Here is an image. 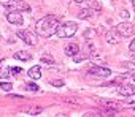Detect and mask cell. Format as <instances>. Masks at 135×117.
Here are the masks:
<instances>
[{"mask_svg": "<svg viewBox=\"0 0 135 117\" xmlns=\"http://www.w3.org/2000/svg\"><path fill=\"white\" fill-rule=\"evenodd\" d=\"M0 89L5 90V92H10V90L13 89V86H11L10 82H0Z\"/></svg>", "mask_w": 135, "mask_h": 117, "instance_id": "cell-21", "label": "cell"}, {"mask_svg": "<svg viewBox=\"0 0 135 117\" xmlns=\"http://www.w3.org/2000/svg\"><path fill=\"white\" fill-rule=\"evenodd\" d=\"M129 79H135V70H132V71H129V73L121 75V81H129Z\"/></svg>", "mask_w": 135, "mask_h": 117, "instance_id": "cell-17", "label": "cell"}, {"mask_svg": "<svg viewBox=\"0 0 135 117\" xmlns=\"http://www.w3.org/2000/svg\"><path fill=\"white\" fill-rule=\"evenodd\" d=\"M11 73H13V75H19V73H22V68H21V67H13V68H11Z\"/></svg>", "mask_w": 135, "mask_h": 117, "instance_id": "cell-24", "label": "cell"}, {"mask_svg": "<svg viewBox=\"0 0 135 117\" xmlns=\"http://www.w3.org/2000/svg\"><path fill=\"white\" fill-rule=\"evenodd\" d=\"M78 52H80V46H78L76 43H70V44L65 46V54L69 55V57H73V55L78 54Z\"/></svg>", "mask_w": 135, "mask_h": 117, "instance_id": "cell-12", "label": "cell"}, {"mask_svg": "<svg viewBox=\"0 0 135 117\" xmlns=\"http://www.w3.org/2000/svg\"><path fill=\"white\" fill-rule=\"evenodd\" d=\"M129 47H130V52L135 55V38H133V41L130 43V46H129Z\"/></svg>", "mask_w": 135, "mask_h": 117, "instance_id": "cell-26", "label": "cell"}, {"mask_svg": "<svg viewBox=\"0 0 135 117\" xmlns=\"http://www.w3.org/2000/svg\"><path fill=\"white\" fill-rule=\"evenodd\" d=\"M41 63H48V65H52L54 63V58L51 55H43L41 57Z\"/></svg>", "mask_w": 135, "mask_h": 117, "instance_id": "cell-19", "label": "cell"}, {"mask_svg": "<svg viewBox=\"0 0 135 117\" xmlns=\"http://www.w3.org/2000/svg\"><path fill=\"white\" fill-rule=\"evenodd\" d=\"M91 55V52L89 54H84V52H78V54H75L73 55V60L76 62V63H80V62H83V60H86V58Z\"/></svg>", "mask_w": 135, "mask_h": 117, "instance_id": "cell-15", "label": "cell"}, {"mask_svg": "<svg viewBox=\"0 0 135 117\" xmlns=\"http://www.w3.org/2000/svg\"><path fill=\"white\" fill-rule=\"evenodd\" d=\"M10 73H11V68L8 65V60L7 58H2V60H0V79L8 78Z\"/></svg>", "mask_w": 135, "mask_h": 117, "instance_id": "cell-10", "label": "cell"}, {"mask_svg": "<svg viewBox=\"0 0 135 117\" xmlns=\"http://www.w3.org/2000/svg\"><path fill=\"white\" fill-rule=\"evenodd\" d=\"M116 29L119 30V33H121L122 36H130V35H133V25H132L130 22H127V21L121 22Z\"/></svg>", "mask_w": 135, "mask_h": 117, "instance_id": "cell-7", "label": "cell"}, {"mask_svg": "<svg viewBox=\"0 0 135 117\" xmlns=\"http://www.w3.org/2000/svg\"><path fill=\"white\" fill-rule=\"evenodd\" d=\"M76 3H80V5H84V7H88V8H91V10H95V11H99L102 7H100V3L97 2V0H75Z\"/></svg>", "mask_w": 135, "mask_h": 117, "instance_id": "cell-11", "label": "cell"}, {"mask_svg": "<svg viewBox=\"0 0 135 117\" xmlns=\"http://www.w3.org/2000/svg\"><path fill=\"white\" fill-rule=\"evenodd\" d=\"M59 25H60L59 18L54 16V14H48V16L41 18V19L37 22L35 30H37V33H38L40 36H46V38H48V36H51V35H54V33L57 32Z\"/></svg>", "mask_w": 135, "mask_h": 117, "instance_id": "cell-1", "label": "cell"}, {"mask_svg": "<svg viewBox=\"0 0 135 117\" xmlns=\"http://www.w3.org/2000/svg\"><path fill=\"white\" fill-rule=\"evenodd\" d=\"M118 93L122 97H129L135 93V79H129V81H122V84L118 87Z\"/></svg>", "mask_w": 135, "mask_h": 117, "instance_id": "cell-3", "label": "cell"}, {"mask_svg": "<svg viewBox=\"0 0 135 117\" xmlns=\"http://www.w3.org/2000/svg\"><path fill=\"white\" fill-rule=\"evenodd\" d=\"M91 16H92V10H91V8H86V10H83V11L78 13V18H80V19H88V18H91Z\"/></svg>", "mask_w": 135, "mask_h": 117, "instance_id": "cell-16", "label": "cell"}, {"mask_svg": "<svg viewBox=\"0 0 135 117\" xmlns=\"http://www.w3.org/2000/svg\"><path fill=\"white\" fill-rule=\"evenodd\" d=\"M27 75H29V78H30V79H35V81H37V79H40V78H41V70H40V67H38V65H35V67H32V68L27 71Z\"/></svg>", "mask_w": 135, "mask_h": 117, "instance_id": "cell-13", "label": "cell"}, {"mask_svg": "<svg viewBox=\"0 0 135 117\" xmlns=\"http://www.w3.org/2000/svg\"><path fill=\"white\" fill-rule=\"evenodd\" d=\"M76 30H78V25L75 22H65V24L59 25L56 35L59 38H70V36H73L76 33Z\"/></svg>", "mask_w": 135, "mask_h": 117, "instance_id": "cell-2", "label": "cell"}, {"mask_svg": "<svg viewBox=\"0 0 135 117\" xmlns=\"http://www.w3.org/2000/svg\"><path fill=\"white\" fill-rule=\"evenodd\" d=\"M119 16H121L122 19H129V18H130V13H129L127 10H122V11L119 13Z\"/></svg>", "mask_w": 135, "mask_h": 117, "instance_id": "cell-23", "label": "cell"}, {"mask_svg": "<svg viewBox=\"0 0 135 117\" xmlns=\"http://www.w3.org/2000/svg\"><path fill=\"white\" fill-rule=\"evenodd\" d=\"M7 19H8V22L16 24V25H21V24L24 22L21 11H11V13H8V14H7Z\"/></svg>", "mask_w": 135, "mask_h": 117, "instance_id": "cell-9", "label": "cell"}, {"mask_svg": "<svg viewBox=\"0 0 135 117\" xmlns=\"http://www.w3.org/2000/svg\"><path fill=\"white\" fill-rule=\"evenodd\" d=\"M18 36L26 43V44H35L37 43V38H35V35L32 33V32H29V30H19L18 32Z\"/></svg>", "mask_w": 135, "mask_h": 117, "instance_id": "cell-6", "label": "cell"}, {"mask_svg": "<svg viewBox=\"0 0 135 117\" xmlns=\"http://www.w3.org/2000/svg\"><path fill=\"white\" fill-rule=\"evenodd\" d=\"M27 115H37V114H40L41 112V108H32V109H27V111H24Z\"/></svg>", "mask_w": 135, "mask_h": 117, "instance_id": "cell-18", "label": "cell"}, {"mask_svg": "<svg viewBox=\"0 0 135 117\" xmlns=\"http://www.w3.org/2000/svg\"><path fill=\"white\" fill-rule=\"evenodd\" d=\"M126 103H129V104H133V103H135V93H133V95H129Z\"/></svg>", "mask_w": 135, "mask_h": 117, "instance_id": "cell-25", "label": "cell"}, {"mask_svg": "<svg viewBox=\"0 0 135 117\" xmlns=\"http://www.w3.org/2000/svg\"><path fill=\"white\" fill-rule=\"evenodd\" d=\"M94 35H95V32H94V30H91V29H89V30H86V33H84V38H86V40H88V41H91V40H92V36H94Z\"/></svg>", "mask_w": 135, "mask_h": 117, "instance_id": "cell-22", "label": "cell"}, {"mask_svg": "<svg viewBox=\"0 0 135 117\" xmlns=\"http://www.w3.org/2000/svg\"><path fill=\"white\" fill-rule=\"evenodd\" d=\"M51 84H52V86H56V87H59V86H64V82H62V81H52Z\"/></svg>", "mask_w": 135, "mask_h": 117, "instance_id": "cell-27", "label": "cell"}, {"mask_svg": "<svg viewBox=\"0 0 135 117\" xmlns=\"http://www.w3.org/2000/svg\"><path fill=\"white\" fill-rule=\"evenodd\" d=\"M26 89L29 90V92H38V86L37 84H33V82H29V84H26Z\"/></svg>", "mask_w": 135, "mask_h": 117, "instance_id": "cell-20", "label": "cell"}, {"mask_svg": "<svg viewBox=\"0 0 135 117\" xmlns=\"http://www.w3.org/2000/svg\"><path fill=\"white\" fill-rule=\"evenodd\" d=\"M121 38H122V35L119 33L118 29H111L107 33V43H110V44H118L121 41Z\"/></svg>", "mask_w": 135, "mask_h": 117, "instance_id": "cell-8", "label": "cell"}, {"mask_svg": "<svg viewBox=\"0 0 135 117\" xmlns=\"http://www.w3.org/2000/svg\"><path fill=\"white\" fill-rule=\"evenodd\" d=\"M88 75H89V76H97V78H108V76H111V70L107 68V67L94 65L92 68H89Z\"/></svg>", "mask_w": 135, "mask_h": 117, "instance_id": "cell-5", "label": "cell"}, {"mask_svg": "<svg viewBox=\"0 0 135 117\" xmlns=\"http://www.w3.org/2000/svg\"><path fill=\"white\" fill-rule=\"evenodd\" d=\"M13 57L16 58V60H30L32 54L30 52H26V51H18V52L13 54Z\"/></svg>", "mask_w": 135, "mask_h": 117, "instance_id": "cell-14", "label": "cell"}, {"mask_svg": "<svg viewBox=\"0 0 135 117\" xmlns=\"http://www.w3.org/2000/svg\"><path fill=\"white\" fill-rule=\"evenodd\" d=\"M5 7L8 8V11H27V13L30 11V7L22 0H8Z\"/></svg>", "mask_w": 135, "mask_h": 117, "instance_id": "cell-4", "label": "cell"}, {"mask_svg": "<svg viewBox=\"0 0 135 117\" xmlns=\"http://www.w3.org/2000/svg\"><path fill=\"white\" fill-rule=\"evenodd\" d=\"M132 5H133V7H135V0H132Z\"/></svg>", "mask_w": 135, "mask_h": 117, "instance_id": "cell-28", "label": "cell"}]
</instances>
